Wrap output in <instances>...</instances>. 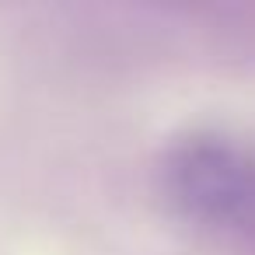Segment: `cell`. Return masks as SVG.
I'll list each match as a JSON object with an SVG mask.
<instances>
[{
	"label": "cell",
	"instance_id": "6da1fadb",
	"mask_svg": "<svg viewBox=\"0 0 255 255\" xmlns=\"http://www.w3.org/2000/svg\"><path fill=\"white\" fill-rule=\"evenodd\" d=\"M175 206L210 227H255V161L224 136H185L164 161Z\"/></svg>",
	"mask_w": 255,
	"mask_h": 255
}]
</instances>
